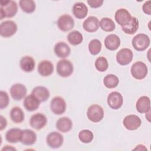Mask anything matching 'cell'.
Listing matches in <instances>:
<instances>
[{
  "instance_id": "6da1fadb",
  "label": "cell",
  "mask_w": 151,
  "mask_h": 151,
  "mask_svg": "<svg viewBox=\"0 0 151 151\" xmlns=\"http://www.w3.org/2000/svg\"><path fill=\"white\" fill-rule=\"evenodd\" d=\"M1 20L4 18H12L18 12V5L14 1H1Z\"/></svg>"
},
{
  "instance_id": "7a4b0ae2",
  "label": "cell",
  "mask_w": 151,
  "mask_h": 151,
  "mask_svg": "<svg viewBox=\"0 0 151 151\" xmlns=\"http://www.w3.org/2000/svg\"><path fill=\"white\" fill-rule=\"evenodd\" d=\"M133 48L138 51L146 50L150 43L149 37L145 34H138L135 35L132 41Z\"/></svg>"
},
{
  "instance_id": "3957f363",
  "label": "cell",
  "mask_w": 151,
  "mask_h": 151,
  "mask_svg": "<svg viewBox=\"0 0 151 151\" xmlns=\"http://www.w3.org/2000/svg\"><path fill=\"white\" fill-rule=\"evenodd\" d=\"M56 70L60 76L62 77H68L73 73L74 67L70 61L63 59L58 61Z\"/></svg>"
},
{
  "instance_id": "277c9868",
  "label": "cell",
  "mask_w": 151,
  "mask_h": 151,
  "mask_svg": "<svg viewBox=\"0 0 151 151\" xmlns=\"http://www.w3.org/2000/svg\"><path fill=\"white\" fill-rule=\"evenodd\" d=\"M132 76L137 80L145 78L148 73L147 67L142 61H137L133 64L130 68Z\"/></svg>"
},
{
  "instance_id": "5b68a950",
  "label": "cell",
  "mask_w": 151,
  "mask_h": 151,
  "mask_svg": "<svg viewBox=\"0 0 151 151\" xmlns=\"http://www.w3.org/2000/svg\"><path fill=\"white\" fill-rule=\"evenodd\" d=\"M87 116L92 122H99L104 117L103 109L98 104L91 105L87 109Z\"/></svg>"
},
{
  "instance_id": "8992f818",
  "label": "cell",
  "mask_w": 151,
  "mask_h": 151,
  "mask_svg": "<svg viewBox=\"0 0 151 151\" xmlns=\"http://www.w3.org/2000/svg\"><path fill=\"white\" fill-rule=\"evenodd\" d=\"M18 29L17 24L11 20L5 21L0 25V34L5 38L10 37L14 35Z\"/></svg>"
},
{
  "instance_id": "52a82bcc",
  "label": "cell",
  "mask_w": 151,
  "mask_h": 151,
  "mask_svg": "<svg viewBox=\"0 0 151 151\" xmlns=\"http://www.w3.org/2000/svg\"><path fill=\"white\" fill-rule=\"evenodd\" d=\"M67 104L65 100L60 97H54L50 102V109L51 111L57 115L63 114L66 110Z\"/></svg>"
},
{
  "instance_id": "ba28073f",
  "label": "cell",
  "mask_w": 151,
  "mask_h": 151,
  "mask_svg": "<svg viewBox=\"0 0 151 151\" xmlns=\"http://www.w3.org/2000/svg\"><path fill=\"white\" fill-rule=\"evenodd\" d=\"M133 58L132 51L127 48L120 50L116 54V58L117 62L122 65H126L131 63Z\"/></svg>"
},
{
  "instance_id": "9c48e42d",
  "label": "cell",
  "mask_w": 151,
  "mask_h": 151,
  "mask_svg": "<svg viewBox=\"0 0 151 151\" xmlns=\"http://www.w3.org/2000/svg\"><path fill=\"white\" fill-rule=\"evenodd\" d=\"M63 135L57 132L50 133L46 137V142L48 146L52 149H57L61 147L63 143Z\"/></svg>"
},
{
  "instance_id": "30bf717a",
  "label": "cell",
  "mask_w": 151,
  "mask_h": 151,
  "mask_svg": "<svg viewBox=\"0 0 151 151\" xmlns=\"http://www.w3.org/2000/svg\"><path fill=\"white\" fill-rule=\"evenodd\" d=\"M57 25L58 28L62 31H68L73 28L74 26V20L71 15L64 14L58 18Z\"/></svg>"
},
{
  "instance_id": "8fae6325",
  "label": "cell",
  "mask_w": 151,
  "mask_h": 151,
  "mask_svg": "<svg viewBox=\"0 0 151 151\" xmlns=\"http://www.w3.org/2000/svg\"><path fill=\"white\" fill-rule=\"evenodd\" d=\"M107 101L109 106L111 109L117 110L120 109L123 105V96L118 91H113L109 94Z\"/></svg>"
},
{
  "instance_id": "7c38bea8",
  "label": "cell",
  "mask_w": 151,
  "mask_h": 151,
  "mask_svg": "<svg viewBox=\"0 0 151 151\" xmlns=\"http://www.w3.org/2000/svg\"><path fill=\"white\" fill-rule=\"evenodd\" d=\"M124 127L129 130H134L138 129L142 124L140 118L135 114L126 116L123 121Z\"/></svg>"
},
{
  "instance_id": "4fadbf2b",
  "label": "cell",
  "mask_w": 151,
  "mask_h": 151,
  "mask_svg": "<svg viewBox=\"0 0 151 151\" xmlns=\"http://www.w3.org/2000/svg\"><path fill=\"white\" fill-rule=\"evenodd\" d=\"M47 123L46 116L41 113H38L31 116L29 119L30 126L37 130H39L45 127Z\"/></svg>"
},
{
  "instance_id": "5bb4252c",
  "label": "cell",
  "mask_w": 151,
  "mask_h": 151,
  "mask_svg": "<svg viewBox=\"0 0 151 151\" xmlns=\"http://www.w3.org/2000/svg\"><path fill=\"white\" fill-rule=\"evenodd\" d=\"M27 92L26 87L21 83L13 84L10 88V94L15 100H21L25 97Z\"/></svg>"
},
{
  "instance_id": "9a60e30c",
  "label": "cell",
  "mask_w": 151,
  "mask_h": 151,
  "mask_svg": "<svg viewBox=\"0 0 151 151\" xmlns=\"http://www.w3.org/2000/svg\"><path fill=\"white\" fill-rule=\"evenodd\" d=\"M114 18L116 22L121 27L127 25L132 18L131 14L130 12L124 8H120L116 11Z\"/></svg>"
},
{
  "instance_id": "2e32d148",
  "label": "cell",
  "mask_w": 151,
  "mask_h": 151,
  "mask_svg": "<svg viewBox=\"0 0 151 151\" xmlns=\"http://www.w3.org/2000/svg\"><path fill=\"white\" fill-rule=\"evenodd\" d=\"M37 134L32 130H22L20 142L27 146L34 145L37 141Z\"/></svg>"
},
{
  "instance_id": "e0dca14e",
  "label": "cell",
  "mask_w": 151,
  "mask_h": 151,
  "mask_svg": "<svg viewBox=\"0 0 151 151\" xmlns=\"http://www.w3.org/2000/svg\"><path fill=\"white\" fill-rule=\"evenodd\" d=\"M99 21L96 17H88L83 22V27L84 29L88 32H94L99 28Z\"/></svg>"
},
{
  "instance_id": "ac0fdd59",
  "label": "cell",
  "mask_w": 151,
  "mask_h": 151,
  "mask_svg": "<svg viewBox=\"0 0 151 151\" xmlns=\"http://www.w3.org/2000/svg\"><path fill=\"white\" fill-rule=\"evenodd\" d=\"M38 73L42 77L50 76L54 71L53 64L48 60H42L38 65Z\"/></svg>"
},
{
  "instance_id": "d6986e66",
  "label": "cell",
  "mask_w": 151,
  "mask_h": 151,
  "mask_svg": "<svg viewBox=\"0 0 151 151\" xmlns=\"http://www.w3.org/2000/svg\"><path fill=\"white\" fill-rule=\"evenodd\" d=\"M120 39L116 34H109L104 40L105 47L110 51L116 50L120 45Z\"/></svg>"
},
{
  "instance_id": "ffe728a7",
  "label": "cell",
  "mask_w": 151,
  "mask_h": 151,
  "mask_svg": "<svg viewBox=\"0 0 151 151\" xmlns=\"http://www.w3.org/2000/svg\"><path fill=\"white\" fill-rule=\"evenodd\" d=\"M54 51L55 54L59 58L67 57L71 52V49L69 45L64 42H58L55 44Z\"/></svg>"
},
{
  "instance_id": "44dd1931",
  "label": "cell",
  "mask_w": 151,
  "mask_h": 151,
  "mask_svg": "<svg viewBox=\"0 0 151 151\" xmlns=\"http://www.w3.org/2000/svg\"><path fill=\"white\" fill-rule=\"evenodd\" d=\"M31 94L34 96L40 102L47 101L50 96L48 88L44 86H37L34 87L31 91Z\"/></svg>"
},
{
  "instance_id": "7402d4cb",
  "label": "cell",
  "mask_w": 151,
  "mask_h": 151,
  "mask_svg": "<svg viewBox=\"0 0 151 151\" xmlns=\"http://www.w3.org/2000/svg\"><path fill=\"white\" fill-rule=\"evenodd\" d=\"M40 103L34 96L31 94L25 97L23 101V106L27 111H33L39 107Z\"/></svg>"
},
{
  "instance_id": "603a6c76",
  "label": "cell",
  "mask_w": 151,
  "mask_h": 151,
  "mask_svg": "<svg viewBox=\"0 0 151 151\" xmlns=\"http://www.w3.org/2000/svg\"><path fill=\"white\" fill-rule=\"evenodd\" d=\"M73 14L78 19L84 18L88 14V8L82 2H76L73 6Z\"/></svg>"
},
{
  "instance_id": "cb8c5ba5",
  "label": "cell",
  "mask_w": 151,
  "mask_h": 151,
  "mask_svg": "<svg viewBox=\"0 0 151 151\" xmlns=\"http://www.w3.org/2000/svg\"><path fill=\"white\" fill-rule=\"evenodd\" d=\"M136 109L140 113H146L150 110V98L146 96L139 97L136 103Z\"/></svg>"
},
{
  "instance_id": "d4e9b609",
  "label": "cell",
  "mask_w": 151,
  "mask_h": 151,
  "mask_svg": "<svg viewBox=\"0 0 151 151\" xmlns=\"http://www.w3.org/2000/svg\"><path fill=\"white\" fill-rule=\"evenodd\" d=\"M20 67L22 71L26 73H30L32 71L35 66L34 59L31 56H24L21 58L20 62Z\"/></svg>"
},
{
  "instance_id": "484cf974",
  "label": "cell",
  "mask_w": 151,
  "mask_h": 151,
  "mask_svg": "<svg viewBox=\"0 0 151 151\" xmlns=\"http://www.w3.org/2000/svg\"><path fill=\"white\" fill-rule=\"evenodd\" d=\"M56 128L61 132H68L73 127V122L71 120L67 117H62L60 118L56 122Z\"/></svg>"
},
{
  "instance_id": "4316f807",
  "label": "cell",
  "mask_w": 151,
  "mask_h": 151,
  "mask_svg": "<svg viewBox=\"0 0 151 151\" xmlns=\"http://www.w3.org/2000/svg\"><path fill=\"white\" fill-rule=\"evenodd\" d=\"M22 130L18 128L9 129L5 134V139L7 142L11 143H16L20 142Z\"/></svg>"
},
{
  "instance_id": "83f0119b",
  "label": "cell",
  "mask_w": 151,
  "mask_h": 151,
  "mask_svg": "<svg viewBox=\"0 0 151 151\" xmlns=\"http://www.w3.org/2000/svg\"><path fill=\"white\" fill-rule=\"evenodd\" d=\"M139 26V20L134 17H132L130 22L123 27H122V31L129 35H133L138 30Z\"/></svg>"
},
{
  "instance_id": "f1b7e54d",
  "label": "cell",
  "mask_w": 151,
  "mask_h": 151,
  "mask_svg": "<svg viewBox=\"0 0 151 151\" xmlns=\"http://www.w3.org/2000/svg\"><path fill=\"white\" fill-rule=\"evenodd\" d=\"M25 115L22 110L19 107H14L10 111V118L15 123H21L24 120Z\"/></svg>"
},
{
  "instance_id": "f546056e",
  "label": "cell",
  "mask_w": 151,
  "mask_h": 151,
  "mask_svg": "<svg viewBox=\"0 0 151 151\" xmlns=\"http://www.w3.org/2000/svg\"><path fill=\"white\" fill-rule=\"evenodd\" d=\"M67 40L69 43L71 45H77L82 42L83 37L81 33H80L78 31L74 30L68 33L67 35Z\"/></svg>"
},
{
  "instance_id": "4dcf8cb0",
  "label": "cell",
  "mask_w": 151,
  "mask_h": 151,
  "mask_svg": "<svg viewBox=\"0 0 151 151\" xmlns=\"http://www.w3.org/2000/svg\"><path fill=\"white\" fill-rule=\"evenodd\" d=\"M19 5L22 11L27 14L34 12L36 8L35 2L32 0H21Z\"/></svg>"
},
{
  "instance_id": "1f68e13d",
  "label": "cell",
  "mask_w": 151,
  "mask_h": 151,
  "mask_svg": "<svg viewBox=\"0 0 151 151\" xmlns=\"http://www.w3.org/2000/svg\"><path fill=\"white\" fill-rule=\"evenodd\" d=\"M99 25L102 30L106 32H111L114 30L116 25L114 21L110 18H102L99 22Z\"/></svg>"
},
{
  "instance_id": "d6a6232c",
  "label": "cell",
  "mask_w": 151,
  "mask_h": 151,
  "mask_svg": "<svg viewBox=\"0 0 151 151\" xmlns=\"http://www.w3.org/2000/svg\"><path fill=\"white\" fill-rule=\"evenodd\" d=\"M103 83L106 87L108 88H114L118 86L119 79L114 74H107L103 79Z\"/></svg>"
},
{
  "instance_id": "836d02e7",
  "label": "cell",
  "mask_w": 151,
  "mask_h": 151,
  "mask_svg": "<svg viewBox=\"0 0 151 151\" xmlns=\"http://www.w3.org/2000/svg\"><path fill=\"white\" fill-rule=\"evenodd\" d=\"M101 42L99 40L93 39L88 43V51L91 55H96L101 51Z\"/></svg>"
},
{
  "instance_id": "e575fe53",
  "label": "cell",
  "mask_w": 151,
  "mask_h": 151,
  "mask_svg": "<svg viewBox=\"0 0 151 151\" xmlns=\"http://www.w3.org/2000/svg\"><path fill=\"white\" fill-rule=\"evenodd\" d=\"M78 137L82 143H88L93 140L94 135L91 131L88 129H84L78 133Z\"/></svg>"
},
{
  "instance_id": "d590c367",
  "label": "cell",
  "mask_w": 151,
  "mask_h": 151,
  "mask_svg": "<svg viewBox=\"0 0 151 151\" xmlns=\"http://www.w3.org/2000/svg\"><path fill=\"white\" fill-rule=\"evenodd\" d=\"M95 67L100 72L106 71L109 67L107 60L104 57H98L95 61Z\"/></svg>"
},
{
  "instance_id": "8d00e7d4",
  "label": "cell",
  "mask_w": 151,
  "mask_h": 151,
  "mask_svg": "<svg viewBox=\"0 0 151 151\" xmlns=\"http://www.w3.org/2000/svg\"><path fill=\"white\" fill-rule=\"evenodd\" d=\"M9 99L8 93L6 91L1 90L0 92V109L6 108L9 104Z\"/></svg>"
},
{
  "instance_id": "74e56055",
  "label": "cell",
  "mask_w": 151,
  "mask_h": 151,
  "mask_svg": "<svg viewBox=\"0 0 151 151\" xmlns=\"http://www.w3.org/2000/svg\"><path fill=\"white\" fill-rule=\"evenodd\" d=\"M89 6L93 8H97L100 7L103 3V0H88L87 1Z\"/></svg>"
},
{
  "instance_id": "f35d334b",
  "label": "cell",
  "mask_w": 151,
  "mask_h": 151,
  "mask_svg": "<svg viewBox=\"0 0 151 151\" xmlns=\"http://www.w3.org/2000/svg\"><path fill=\"white\" fill-rule=\"evenodd\" d=\"M143 11L147 15L151 14V1H147L145 2L142 6Z\"/></svg>"
},
{
  "instance_id": "ab89813d",
  "label": "cell",
  "mask_w": 151,
  "mask_h": 151,
  "mask_svg": "<svg viewBox=\"0 0 151 151\" xmlns=\"http://www.w3.org/2000/svg\"><path fill=\"white\" fill-rule=\"evenodd\" d=\"M1 118V130H2L4 129H5L7 125V121L6 119L3 117L2 116H0Z\"/></svg>"
},
{
  "instance_id": "60d3db41",
  "label": "cell",
  "mask_w": 151,
  "mask_h": 151,
  "mask_svg": "<svg viewBox=\"0 0 151 151\" xmlns=\"http://www.w3.org/2000/svg\"><path fill=\"white\" fill-rule=\"evenodd\" d=\"M3 150H17V149L15 148L12 147L11 146L6 145V146H5V147H4L2 149V151H3Z\"/></svg>"
}]
</instances>
